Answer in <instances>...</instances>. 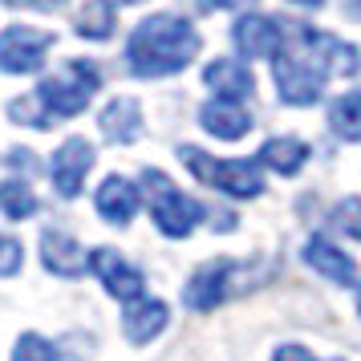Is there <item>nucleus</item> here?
I'll return each instance as SVG.
<instances>
[{"label":"nucleus","instance_id":"6ab92c4d","mask_svg":"<svg viewBox=\"0 0 361 361\" xmlns=\"http://www.w3.org/2000/svg\"><path fill=\"white\" fill-rule=\"evenodd\" d=\"M329 126L345 142H361V94H345L329 106Z\"/></svg>","mask_w":361,"mask_h":361},{"label":"nucleus","instance_id":"2f4dec72","mask_svg":"<svg viewBox=\"0 0 361 361\" xmlns=\"http://www.w3.org/2000/svg\"><path fill=\"white\" fill-rule=\"evenodd\" d=\"M126 4H138V0H126Z\"/></svg>","mask_w":361,"mask_h":361},{"label":"nucleus","instance_id":"dca6fc26","mask_svg":"<svg viewBox=\"0 0 361 361\" xmlns=\"http://www.w3.org/2000/svg\"><path fill=\"white\" fill-rule=\"evenodd\" d=\"M138 130H142V114H138V102L134 98H114L102 110V134H106L110 142L126 147V142L138 138Z\"/></svg>","mask_w":361,"mask_h":361},{"label":"nucleus","instance_id":"4468645a","mask_svg":"<svg viewBox=\"0 0 361 361\" xmlns=\"http://www.w3.org/2000/svg\"><path fill=\"white\" fill-rule=\"evenodd\" d=\"M199 122H203V130L215 134V138H228V142H235V138H244L247 130H252V114H247L244 106H235V102H207L203 110H199Z\"/></svg>","mask_w":361,"mask_h":361},{"label":"nucleus","instance_id":"7c9ffc66","mask_svg":"<svg viewBox=\"0 0 361 361\" xmlns=\"http://www.w3.org/2000/svg\"><path fill=\"white\" fill-rule=\"evenodd\" d=\"M357 312H361V293H357Z\"/></svg>","mask_w":361,"mask_h":361},{"label":"nucleus","instance_id":"aec40b11","mask_svg":"<svg viewBox=\"0 0 361 361\" xmlns=\"http://www.w3.org/2000/svg\"><path fill=\"white\" fill-rule=\"evenodd\" d=\"M114 33V8L110 0H90L82 13H78V37L85 41H106Z\"/></svg>","mask_w":361,"mask_h":361},{"label":"nucleus","instance_id":"0eeeda50","mask_svg":"<svg viewBox=\"0 0 361 361\" xmlns=\"http://www.w3.org/2000/svg\"><path fill=\"white\" fill-rule=\"evenodd\" d=\"M90 268L102 280V288L110 296H118V300H138L142 296V272L134 264H126V256L114 252V247H94L90 252Z\"/></svg>","mask_w":361,"mask_h":361},{"label":"nucleus","instance_id":"f3484780","mask_svg":"<svg viewBox=\"0 0 361 361\" xmlns=\"http://www.w3.org/2000/svg\"><path fill=\"white\" fill-rule=\"evenodd\" d=\"M203 82L212 85L224 102H240V98H247V94L256 90L252 73H247L240 61H212V66L203 69Z\"/></svg>","mask_w":361,"mask_h":361},{"label":"nucleus","instance_id":"f8f14e48","mask_svg":"<svg viewBox=\"0 0 361 361\" xmlns=\"http://www.w3.org/2000/svg\"><path fill=\"white\" fill-rule=\"evenodd\" d=\"M166 321H171V312H166L163 300L138 296V300H130V309H126V317H122V333H126V341L147 345L166 329Z\"/></svg>","mask_w":361,"mask_h":361},{"label":"nucleus","instance_id":"412c9836","mask_svg":"<svg viewBox=\"0 0 361 361\" xmlns=\"http://www.w3.org/2000/svg\"><path fill=\"white\" fill-rule=\"evenodd\" d=\"M0 212L8 219H29L37 212V199H33V187L20 179H4L0 183Z\"/></svg>","mask_w":361,"mask_h":361},{"label":"nucleus","instance_id":"5701e85b","mask_svg":"<svg viewBox=\"0 0 361 361\" xmlns=\"http://www.w3.org/2000/svg\"><path fill=\"white\" fill-rule=\"evenodd\" d=\"M13 361H57V349L41 333H20L17 349H13Z\"/></svg>","mask_w":361,"mask_h":361},{"label":"nucleus","instance_id":"cd10ccee","mask_svg":"<svg viewBox=\"0 0 361 361\" xmlns=\"http://www.w3.org/2000/svg\"><path fill=\"white\" fill-rule=\"evenodd\" d=\"M8 166H29V171H33V154H25V150H13V154H8Z\"/></svg>","mask_w":361,"mask_h":361},{"label":"nucleus","instance_id":"473e14b6","mask_svg":"<svg viewBox=\"0 0 361 361\" xmlns=\"http://www.w3.org/2000/svg\"><path fill=\"white\" fill-rule=\"evenodd\" d=\"M333 361H341V357H333Z\"/></svg>","mask_w":361,"mask_h":361},{"label":"nucleus","instance_id":"7ed1b4c3","mask_svg":"<svg viewBox=\"0 0 361 361\" xmlns=\"http://www.w3.org/2000/svg\"><path fill=\"white\" fill-rule=\"evenodd\" d=\"M142 187L150 195V215H154V228L171 235V240H183L199 228L203 219V207H199L191 195H183L175 183L166 179L163 171H142Z\"/></svg>","mask_w":361,"mask_h":361},{"label":"nucleus","instance_id":"bb28decb","mask_svg":"<svg viewBox=\"0 0 361 361\" xmlns=\"http://www.w3.org/2000/svg\"><path fill=\"white\" fill-rule=\"evenodd\" d=\"M203 8H240V4H252V0H199Z\"/></svg>","mask_w":361,"mask_h":361},{"label":"nucleus","instance_id":"39448f33","mask_svg":"<svg viewBox=\"0 0 361 361\" xmlns=\"http://www.w3.org/2000/svg\"><path fill=\"white\" fill-rule=\"evenodd\" d=\"M98 82H102L98 66L73 57L57 78H45V82H41L37 98L45 102V110H49L53 118H73V114L85 110V102H90V94L98 90Z\"/></svg>","mask_w":361,"mask_h":361},{"label":"nucleus","instance_id":"a211bd4d","mask_svg":"<svg viewBox=\"0 0 361 361\" xmlns=\"http://www.w3.org/2000/svg\"><path fill=\"white\" fill-rule=\"evenodd\" d=\"M305 159H309V147L300 138H268L260 150V163L272 166L276 175H296L305 166Z\"/></svg>","mask_w":361,"mask_h":361},{"label":"nucleus","instance_id":"393cba45","mask_svg":"<svg viewBox=\"0 0 361 361\" xmlns=\"http://www.w3.org/2000/svg\"><path fill=\"white\" fill-rule=\"evenodd\" d=\"M20 260H25V247L13 235H0V276H17Z\"/></svg>","mask_w":361,"mask_h":361},{"label":"nucleus","instance_id":"423d86ee","mask_svg":"<svg viewBox=\"0 0 361 361\" xmlns=\"http://www.w3.org/2000/svg\"><path fill=\"white\" fill-rule=\"evenodd\" d=\"M49 45H53V33L13 25V29L0 33V69L4 73H33V69H41Z\"/></svg>","mask_w":361,"mask_h":361},{"label":"nucleus","instance_id":"b1692460","mask_svg":"<svg viewBox=\"0 0 361 361\" xmlns=\"http://www.w3.org/2000/svg\"><path fill=\"white\" fill-rule=\"evenodd\" d=\"M333 228L345 231V235H361V199H345L333 212Z\"/></svg>","mask_w":361,"mask_h":361},{"label":"nucleus","instance_id":"20e7f679","mask_svg":"<svg viewBox=\"0 0 361 361\" xmlns=\"http://www.w3.org/2000/svg\"><path fill=\"white\" fill-rule=\"evenodd\" d=\"M179 159L199 183H207V187H215V191H228V195H235V199H252V195H260L264 191L260 166L247 163V159L219 163V159H212L207 150H199V147H183Z\"/></svg>","mask_w":361,"mask_h":361},{"label":"nucleus","instance_id":"f03ea898","mask_svg":"<svg viewBox=\"0 0 361 361\" xmlns=\"http://www.w3.org/2000/svg\"><path fill=\"white\" fill-rule=\"evenodd\" d=\"M199 49L195 29L183 17H150L126 41V61L138 78H166V73H179L183 66H191V57Z\"/></svg>","mask_w":361,"mask_h":361},{"label":"nucleus","instance_id":"c85d7f7f","mask_svg":"<svg viewBox=\"0 0 361 361\" xmlns=\"http://www.w3.org/2000/svg\"><path fill=\"white\" fill-rule=\"evenodd\" d=\"M8 4H41V8H49V4H57V0H8Z\"/></svg>","mask_w":361,"mask_h":361},{"label":"nucleus","instance_id":"2eb2a0df","mask_svg":"<svg viewBox=\"0 0 361 361\" xmlns=\"http://www.w3.org/2000/svg\"><path fill=\"white\" fill-rule=\"evenodd\" d=\"M305 260L325 280H333V284H353V276H357V264L349 260L341 247H333L329 240H321V235H312L309 244H305Z\"/></svg>","mask_w":361,"mask_h":361},{"label":"nucleus","instance_id":"1a4fd4ad","mask_svg":"<svg viewBox=\"0 0 361 361\" xmlns=\"http://www.w3.org/2000/svg\"><path fill=\"white\" fill-rule=\"evenodd\" d=\"M231 272H235V264H231V260H207L203 268H195L191 280H187V293H183L187 309L212 312L215 305H224L228 284H231Z\"/></svg>","mask_w":361,"mask_h":361},{"label":"nucleus","instance_id":"4be33fe9","mask_svg":"<svg viewBox=\"0 0 361 361\" xmlns=\"http://www.w3.org/2000/svg\"><path fill=\"white\" fill-rule=\"evenodd\" d=\"M8 114L17 118L20 126H37V130H45V126H49L53 122V114L49 110H45V102L37 98H17V102H8Z\"/></svg>","mask_w":361,"mask_h":361},{"label":"nucleus","instance_id":"a878e982","mask_svg":"<svg viewBox=\"0 0 361 361\" xmlns=\"http://www.w3.org/2000/svg\"><path fill=\"white\" fill-rule=\"evenodd\" d=\"M272 361H317V357H312L305 345H280L276 357H272Z\"/></svg>","mask_w":361,"mask_h":361},{"label":"nucleus","instance_id":"ddd939ff","mask_svg":"<svg viewBox=\"0 0 361 361\" xmlns=\"http://www.w3.org/2000/svg\"><path fill=\"white\" fill-rule=\"evenodd\" d=\"M235 49L244 53V57H272V53L280 49V41H284V33H280V25L272 17H244L235 20Z\"/></svg>","mask_w":361,"mask_h":361},{"label":"nucleus","instance_id":"f257e3e1","mask_svg":"<svg viewBox=\"0 0 361 361\" xmlns=\"http://www.w3.org/2000/svg\"><path fill=\"white\" fill-rule=\"evenodd\" d=\"M300 53H280L276 57V85L284 102L293 106H312L321 98L325 78H345L357 69V49L337 37L317 33V29H296Z\"/></svg>","mask_w":361,"mask_h":361},{"label":"nucleus","instance_id":"6e6552de","mask_svg":"<svg viewBox=\"0 0 361 361\" xmlns=\"http://www.w3.org/2000/svg\"><path fill=\"white\" fill-rule=\"evenodd\" d=\"M90 166H94V147H90L85 138H69V142H61L57 154H53V166H49L57 195L61 199L82 195V183H85V175H90Z\"/></svg>","mask_w":361,"mask_h":361},{"label":"nucleus","instance_id":"9b49d317","mask_svg":"<svg viewBox=\"0 0 361 361\" xmlns=\"http://www.w3.org/2000/svg\"><path fill=\"white\" fill-rule=\"evenodd\" d=\"M94 203H98V215L106 219V224H118V228H126L134 215H138V203H142V195H138V187H134L130 179H122V175H110V179L98 187Z\"/></svg>","mask_w":361,"mask_h":361},{"label":"nucleus","instance_id":"c756f323","mask_svg":"<svg viewBox=\"0 0 361 361\" xmlns=\"http://www.w3.org/2000/svg\"><path fill=\"white\" fill-rule=\"evenodd\" d=\"M293 4H305V8H317V4H325V0H293Z\"/></svg>","mask_w":361,"mask_h":361},{"label":"nucleus","instance_id":"9d476101","mask_svg":"<svg viewBox=\"0 0 361 361\" xmlns=\"http://www.w3.org/2000/svg\"><path fill=\"white\" fill-rule=\"evenodd\" d=\"M41 260H45V268H49L53 276L78 280L90 268V252H82L78 240L66 235V231H45L41 235Z\"/></svg>","mask_w":361,"mask_h":361}]
</instances>
